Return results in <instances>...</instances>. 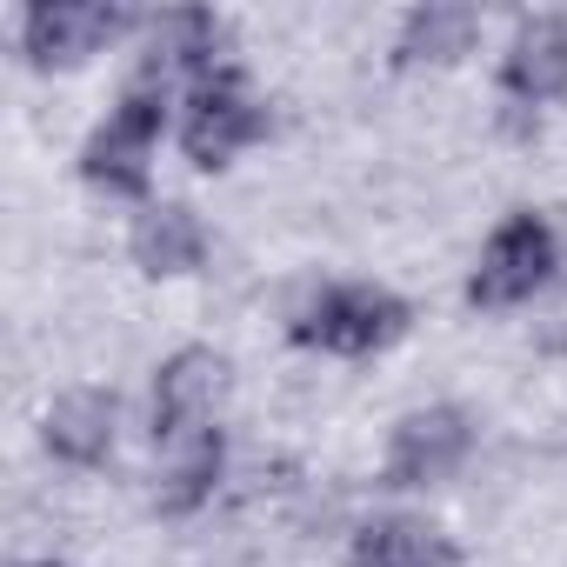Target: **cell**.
<instances>
[{"label":"cell","mask_w":567,"mask_h":567,"mask_svg":"<svg viewBox=\"0 0 567 567\" xmlns=\"http://www.w3.org/2000/svg\"><path fill=\"white\" fill-rule=\"evenodd\" d=\"M408 334V301L374 288V280H341V288H321L301 315H295V341L301 348H321V354H341V361H361V354H381Z\"/></svg>","instance_id":"6da1fadb"},{"label":"cell","mask_w":567,"mask_h":567,"mask_svg":"<svg viewBox=\"0 0 567 567\" xmlns=\"http://www.w3.org/2000/svg\"><path fill=\"white\" fill-rule=\"evenodd\" d=\"M554 267H560L554 220L547 214H507L487 234V247H481V260L467 274V301L474 308H520L554 280Z\"/></svg>","instance_id":"7a4b0ae2"},{"label":"cell","mask_w":567,"mask_h":567,"mask_svg":"<svg viewBox=\"0 0 567 567\" xmlns=\"http://www.w3.org/2000/svg\"><path fill=\"white\" fill-rule=\"evenodd\" d=\"M161 107H167V87L134 81V87L121 94V107L87 134L81 174H87L101 194H141V187H147V161H154V141H161Z\"/></svg>","instance_id":"3957f363"},{"label":"cell","mask_w":567,"mask_h":567,"mask_svg":"<svg viewBox=\"0 0 567 567\" xmlns=\"http://www.w3.org/2000/svg\"><path fill=\"white\" fill-rule=\"evenodd\" d=\"M260 127H267V114H260V101L247 94V81H240L234 68H220V74H207V81L187 94L181 147H187L194 167H227L247 141H260Z\"/></svg>","instance_id":"277c9868"},{"label":"cell","mask_w":567,"mask_h":567,"mask_svg":"<svg viewBox=\"0 0 567 567\" xmlns=\"http://www.w3.org/2000/svg\"><path fill=\"white\" fill-rule=\"evenodd\" d=\"M474 454V421L461 408H414L388 441V487H434Z\"/></svg>","instance_id":"5b68a950"},{"label":"cell","mask_w":567,"mask_h":567,"mask_svg":"<svg viewBox=\"0 0 567 567\" xmlns=\"http://www.w3.org/2000/svg\"><path fill=\"white\" fill-rule=\"evenodd\" d=\"M121 28H127V14L107 8V0H41L21 21V48L34 68H74V61L101 54Z\"/></svg>","instance_id":"8992f818"},{"label":"cell","mask_w":567,"mask_h":567,"mask_svg":"<svg viewBox=\"0 0 567 567\" xmlns=\"http://www.w3.org/2000/svg\"><path fill=\"white\" fill-rule=\"evenodd\" d=\"M220 394H227V361H220L214 348H181V354L154 374V441L207 434Z\"/></svg>","instance_id":"52a82bcc"},{"label":"cell","mask_w":567,"mask_h":567,"mask_svg":"<svg viewBox=\"0 0 567 567\" xmlns=\"http://www.w3.org/2000/svg\"><path fill=\"white\" fill-rule=\"evenodd\" d=\"M207 74H220V21L200 14V8L161 14L154 34H147V54H141V74H134V81H147V87L194 81V87H200Z\"/></svg>","instance_id":"ba28073f"},{"label":"cell","mask_w":567,"mask_h":567,"mask_svg":"<svg viewBox=\"0 0 567 567\" xmlns=\"http://www.w3.org/2000/svg\"><path fill=\"white\" fill-rule=\"evenodd\" d=\"M501 87L520 107H540L554 94H567V14H534L514 28L507 61H501Z\"/></svg>","instance_id":"9c48e42d"},{"label":"cell","mask_w":567,"mask_h":567,"mask_svg":"<svg viewBox=\"0 0 567 567\" xmlns=\"http://www.w3.org/2000/svg\"><path fill=\"white\" fill-rule=\"evenodd\" d=\"M121 434V401L101 388H74L48 408V454L68 467H101Z\"/></svg>","instance_id":"30bf717a"},{"label":"cell","mask_w":567,"mask_h":567,"mask_svg":"<svg viewBox=\"0 0 567 567\" xmlns=\"http://www.w3.org/2000/svg\"><path fill=\"white\" fill-rule=\"evenodd\" d=\"M220 467H227V441H220V427H207V434H181V441H161V474H154V501H161V514H194V507H207Z\"/></svg>","instance_id":"8fae6325"},{"label":"cell","mask_w":567,"mask_h":567,"mask_svg":"<svg viewBox=\"0 0 567 567\" xmlns=\"http://www.w3.org/2000/svg\"><path fill=\"white\" fill-rule=\"evenodd\" d=\"M134 260H141V274H154V280L194 274V267L207 260V227H200V214H194L187 200L147 207V214L134 220Z\"/></svg>","instance_id":"7c38bea8"},{"label":"cell","mask_w":567,"mask_h":567,"mask_svg":"<svg viewBox=\"0 0 567 567\" xmlns=\"http://www.w3.org/2000/svg\"><path fill=\"white\" fill-rule=\"evenodd\" d=\"M348 567H454V547L441 527H427L414 514H381L354 534Z\"/></svg>","instance_id":"4fadbf2b"},{"label":"cell","mask_w":567,"mask_h":567,"mask_svg":"<svg viewBox=\"0 0 567 567\" xmlns=\"http://www.w3.org/2000/svg\"><path fill=\"white\" fill-rule=\"evenodd\" d=\"M481 34V14L461 8V0H427V8H414L401 21V61H461Z\"/></svg>","instance_id":"5bb4252c"},{"label":"cell","mask_w":567,"mask_h":567,"mask_svg":"<svg viewBox=\"0 0 567 567\" xmlns=\"http://www.w3.org/2000/svg\"><path fill=\"white\" fill-rule=\"evenodd\" d=\"M28 567H54V560H28Z\"/></svg>","instance_id":"9a60e30c"}]
</instances>
